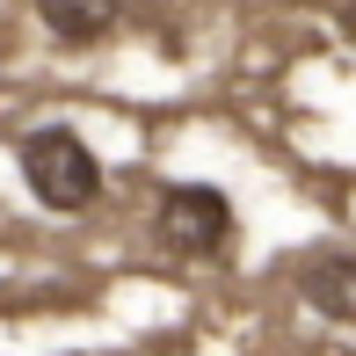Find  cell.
Listing matches in <instances>:
<instances>
[{"label":"cell","mask_w":356,"mask_h":356,"mask_svg":"<svg viewBox=\"0 0 356 356\" xmlns=\"http://www.w3.org/2000/svg\"><path fill=\"white\" fill-rule=\"evenodd\" d=\"M22 182H29V197H37L44 211L80 218L95 197H102V160H95V145L80 138V131L44 124V131L22 138Z\"/></svg>","instance_id":"obj_1"},{"label":"cell","mask_w":356,"mask_h":356,"mask_svg":"<svg viewBox=\"0 0 356 356\" xmlns=\"http://www.w3.org/2000/svg\"><path fill=\"white\" fill-rule=\"evenodd\" d=\"M153 240H160L168 254H189V262L218 254L225 240H233V204H225V189H211V182H175V189H160Z\"/></svg>","instance_id":"obj_2"},{"label":"cell","mask_w":356,"mask_h":356,"mask_svg":"<svg viewBox=\"0 0 356 356\" xmlns=\"http://www.w3.org/2000/svg\"><path fill=\"white\" fill-rule=\"evenodd\" d=\"M298 298L313 305L320 320H342V327H356V254H349V248L305 254V269H298Z\"/></svg>","instance_id":"obj_3"},{"label":"cell","mask_w":356,"mask_h":356,"mask_svg":"<svg viewBox=\"0 0 356 356\" xmlns=\"http://www.w3.org/2000/svg\"><path fill=\"white\" fill-rule=\"evenodd\" d=\"M124 0H37V22L51 29L58 44H73V51H88V44H102L109 29H117Z\"/></svg>","instance_id":"obj_4"}]
</instances>
